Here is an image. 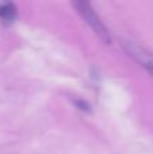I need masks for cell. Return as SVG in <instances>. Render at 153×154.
<instances>
[{
    "mask_svg": "<svg viewBox=\"0 0 153 154\" xmlns=\"http://www.w3.org/2000/svg\"><path fill=\"white\" fill-rule=\"evenodd\" d=\"M72 4H73V7L76 8V11L80 14L81 18L86 20V23L92 29L95 35H96L105 45H110L111 43L110 32H108L107 27L103 24V22L100 20V19L98 18V15L95 14L91 3L84 2V0H77V2H73Z\"/></svg>",
    "mask_w": 153,
    "mask_h": 154,
    "instance_id": "6da1fadb",
    "label": "cell"
},
{
    "mask_svg": "<svg viewBox=\"0 0 153 154\" xmlns=\"http://www.w3.org/2000/svg\"><path fill=\"white\" fill-rule=\"evenodd\" d=\"M123 49L130 57H133L141 66H144L153 76V54L146 51L141 46L136 45L134 42H125Z\"/></svg>",
    "mask_w": 153,
    "mask_h": 154,
    "instance_id": "7a4b0ae2",
    "label": "cell"
},
{
    "mask_svg": "<svg viewBox=\"0 0 153 154\" xmlns=\"http://www.w3.org/2000/svg\"><path fill=\"white\" fill-rule=\"evenodd\" d=\"M75 106L77 107L79 109H81V111H86V112L89 111V104H87L86 101H83V100H76Z\"/></svg>",
    "mask_w": 153,
    "mask_h": 154,
    "instance_id": "277c9868",
    "label": "cell"
},
{
    "mask_svg": "<svg viewBox=\"0 0 153 154\" xmlns=\"http://www.w3.org/2000/svg\"><path fill=\"white\" fill-rule=\"evenodd\" d=\"M18 10L14 3H2L0 4V19L7 23H11L16 19Z\"/></svg>",
    "mask_w": 153,
    "mask_h": 154,
    "instance_id": "3957f363",
    "label": "cell"
}]
</instances>
